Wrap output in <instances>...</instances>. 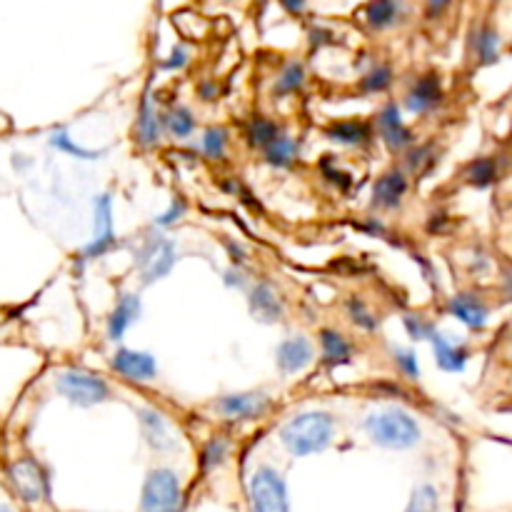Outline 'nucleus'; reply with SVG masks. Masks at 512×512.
Instances as JSON below:
<instances>
[{
  "label": "nucleus",
  "instance_id": "f03ea898",
  "mask_svg": "<svg viewBox=\"0 0 512 512\" xmlns=\"http://www.w3.org/2000/svg\"><path fill=\"white\" fill-rule=\"evenodd\" d=\"M363 430L370 443L385 450H395V453H410L423 443V428L403 408H385L370 413L365 418Z\"/></svg>",
  "mask_w": 512,
  "mask_h": 512
},
{
  "label": "nucleus",
  "instance_id": "1a4fd4ad",
  "mask_svg": "<svg viewBox=\"0 0 512 512\" xmlns=\"http://www.w3.org/2000/svg\"><path fill=\"white\" fill-rule=\"evenodd\" d=\"M110 365H113L115 373L123 375L125 380H133V383H150L158 375V363H155L153 355L138 353V350H115Z\"/></svg>",
  "mask_w": 512,
  "mask_h": 512
},
{
  "label": "nucleus",
  "instance_id": "2eb2a0df",
  "mask_svg": "<svg viewBox=\"0 0 512 512\" xmlns=\"http://www.w3.org/2000/svg\"><path fill=\"white\" fill-rule=\"evenodd\" d=\"M248 305H250V313H253V318L260 320V323H268V325L278 323L285 313L283 303H280V298L275 295V290L270 288L268 283H260L250 290Z\"/></svg>",
  "mask_w": 512,
  "mask_h": 512
},
{
  "label": "nucleus",
  "instance_id": "7ed1b4c3",
  "mask_svg": "<svg viewBox=\"0 0 512 512\" xmlns=\"http://www.w3.org/2000/svg\"><path fill=\"white\" fill-rule=\"evenodd\" d=\"M10 485L25 505H43L50 500V473L35 458H20L8 468Z\"/></svg>",
  "mask_w": 512,
  "mask_h": 512
},
{
  "label": "nucleus",
  "instance_id": "aec40b11",
  "mask_svg": "<svg viewBox=\"0 0 512 512\" xmlns=\"http://www.w3.org/2000/svg\"><path fill=\"white\" fill-rule=\"evenodd\" d=\"M135 140H138L143 148H150L160 140V118L155 113V108L150 105V100H143V108H140L138 125H135Z\"/></svg>",
  "mask_w": 512,
  "mask_h": 512
},
{
  "label": "nucleus",
  "instance_id": "412c9836",
  "mask_svg": "<svg viewBox=\"0 0 512 512\" xmlns=\"http://www.w3.org/2000/svg\"><path fill=\"white\" fill-rule=\"evenodd\" d=\"M295 158H298V143L285 133H280L278 138L265 148V163L273 165V168H290Z\"/></svg>",
  "mask_w": 512,
  "mask_h": 512
},
{
  "label": "nucleus",
  "instance_id": "473e14b6",
  "mask_svg": "<svg viewBox=\"0 0 512 512\" xmlns=\"http://www.w3.org/2000/svg\"><path fill=\"white\" fill-rule=\"evenodd\" d=\"M405 328H408L410 338L413 340H428L430 333L435 330V325L430 320L420 318V315H405Z\"/></svg>",
  "mask_w": 512,
  "mask_h": 512
},
{
  "label": "nucleus",
  "instance_id": "20e7f679",
  "mask_svg": "<svg viewBox=\"0 0 512 512\" xmlns=\"http://www.w3.org/2000/svg\"><path fill=\"white\" fill-rule=\"evenodd\" d=\"M55 390L78 408H90L110 400V388L103 378L88 373V370H65L55 380Z\"/></svg>",
  "mask_w": 512,
  "mask_h": 512
},
{
  "label": "nucleus",
  "instance_id": "cd10ccee",
  "mask_svg": "<svg viewBox=\"0 0 512 512\" xmlns=\"http://www.w3.org/2000/svg\"><path fill=\"white\" fill-rule=\"evenodd\" d=\"M165 128L170 130L173 138H188V135L195 130L193 113H190L188 108H183V105H178V108H173L168 115H165Z\"/></svg>",
  "mask_w": 512,
  "mask_h": 512
},
{
  "label": "nucleus",
  "instance_id": "6e6552de",
  "mask_svg": "<svg viewBox=\"0 0 512 512\" xmlns=\"http://www.w3.org/2000/svg\"><path fill=\"white\" fill-rule=\"evenodd\" d=\"M220 418L225 420H255L270 410V398L265 393H233L215 403Z\"/></svg>",
  "mask_w": 512,
  "mask_h": 512
},
{
  "label": "nucleus",
  "instance_id": "72a5a7b5",
  "mask_svg": "<svg viewBox=\"0 0 512 512\" xmlns=\"http://www.w3.org/2000/svg\"><path fill=\"white\" fill-rule=\"evenodd\" d=\"M408 163H410V170H413V173H423V170H428L430 165L435 163L433 145H423V148L413 150V153H410Z\"/></svg>",
  "mask_w": 512,
  "mask_h": 512
},
{
  "label": "nucleus",
  "instance_id": "423d86ee",
  "mask_svg": "<svg viewBox=\"0 0 512 512\" xmlns=\"http://www.w3.org/2000/svg\"><path fill=\"white\" fill-rule=\"evenodd\" d=\"M115 248V230H113V198L108 193H103L100 198H95V233L93 240L83 248L80 258L83 260H95L103 258L108 250Z\"/></svg>",
  "mask_w": 512,
  "mask_h": 512
},
{
  "label": "nucleus",
  "instance_id": "dca6fc26",
  "mask_svg": "<svg viewBox=\"0 0 512 512\" xmlns=\"http://www.w3.org/2000/svg\"><path fill=\"white\" fill-rule=\"evenodd\" d=\"M140 318V298L133 293H123L115 303L113 313L108 318V340H120L125 330Z\"/></svg>",
  "mask_w": 512,
  "mask_h": 512
},
{
  "label": "nucleus",
  "instance_id": "393cba45",
  "mask_svg": "<svg viewBox=\"0 0 512 512\" xmlns=\"http://www.w3.org/2000/svg\"><path fill=\"white\" fill-rule=\"evenodd\" d=\"M278 135H280L278 125H275L273 120L263 118V115L250 120L248 130H245V138H248V143L253 145V148H268Z\"/></svg>",
  "mask_w": 512,
  "mask_h": 512
},
{
  "label": "nucleus",
  "instance_id": "39448f33",
  "mask_svg": "<svg viewBox=\"0 0 512 512\" xmlns=\"http://www.w3.org/2000/svg\"><path fill=\"white\" fill-rule=\"evenodd\" d=\"M175 260H178L175 243L165 235H148L138 253H135V265H138L143 285H153L155 280L165 278L173 270Z\"/></svg>",
  "mask_w": 512,
  "mask_h": 512
},
{
  "label": "nucleus",
  "instance_id": "f3484780",
  "mask_svg": "<svg viewBox=\"0 0 512 512\" xmlns=\"http://www.w3.org/2000/svg\"><path fill=\"white\" fill-rule=\"evenodd\" d=\"M405 190H408V178L400 170H388L378 178L373 188V203L378 208H398L403 200Z\"/></svg>",
  "mask_w": 512,
  "mask_h": 512
},
{
  "label": "nucleus",
  "instance_id": "c756f323",
  "mask_svg": "<svg viewBox=\"0 0 512 512\" xmlns=\"http://www.w3.org/2000/svg\"><path fill=\"white\" fill-rule=\"evenodd\" d=\"M203 153L208 158H223L225 145H228V130L225 128H210L208 133L203 135Z\"/></svg>",
  "mask_w": 512,
  "mask_h": 512
},
{
  "label": "nucleus",
  "instance_id": "f704fd0d",
  "mask_svg": "<svg viewBox=\"0 0 512 512\" xmlns=\"http://www.w3.org/2000/svg\"><path fill=\"white\" fill-rule=\"evenodd\" d=\"M185 210H188V203H185L183 198L173 200V205H170V208L165 210V213H160L158 218H155V225H158V228H168V225L178 223V220L183 218Z\"/></svg>",
  "mask_w": 512,
  "mask_h": 512
},
{
  "label": "nucleus",
  "instance_id": "2f4dec72",
  "mask_svg": "<svg viewBox=\"0 0 512 512\" xmlns=\"http://www.w3.org/2000/svg\"><path fill=\"white\" fill-rule=\"evenodd\" d=\"M348 313H350V320H353V323L358 325V328H363V330H375V328H378V320H375V315L370 313L368 308H365L363 300H358V298L350 300V303H348Z\"/></svg>",
  "mask_w": 512,
  "mask_h": 512
},
{
  "label": "nucleus",
  "instance_id": "c85d7f7f",
  "mask_svg": "<svg viewBox=\"0 0 512 512\" xmlns=\"http://www.w3.org/2000/svg\"><path fill=\"white\" fill-rule=\"evenodd\" d=\"M390 83H393V70L388 65H378L368 75H363L360 88H363V93H383L390 88Z\"/></svg>",
  "mask_w": 512,
  "mask_h": 512
},
{
  "label": "nucleus",
  "instance_id": "b1692460",
  "mask_svg": "<svg viewBox=\"0 0 512 512\" xmlns=\"http://www.w3.org/2000/svg\"><path fill=\"white\" fill-rule=\"evenodd\" d=\"M498 175L500 168L495 158H478L468 165V170H465V178H468V183L475 185V188H488V185H493L495 180H498Z\"/></svg>",
  "mask_w": 512,
  "mask_h": 512
},
{
  "label": "nucleus",
  "instance_id": "a211bd4d",
  "mask_svg": "<svg viewBox=\"0 0 512 512\" xmlns=\"http://www.w3.org/2000/svg\"><path fill=\"white\" fill-rule=\"evenodd\" d=\"M328 138L343 145H365L373 138V128L365 120H340V123L330 125Z\"/></svg>",
  "mask_w": 512,
  "mask_h": 512
},
{
  "label": "nucleus",
  "instance_id": "f8f14e48",
  "mask_svg": "<svg viewBox=\"0 0 512 512\" xmlns=\"http://www.w3.org/2000/svg\"><path fill=\"white\" fill-rule=\"evenodd\" d=\"M448 313L473 330H483L485 323H488V318H490L488 305H485L475 293L453 295L448 303Z\"/></svg>",
  "mask_w": 512,
  "mask_h": 512
},
{
  "label": "nucleus",
  "instance_id": "7c9ffc66",
  "mask_svg": "<svg viewBox=\"0 0 512 512\" xmlns=\"http://www.w3.org/2000/svg\"><path fill=\"white\" fill-rule=\"evenodd\" d=\"M393 360L395 365H398L400 373L405 375V378H420V365H418V355L413 353V350L408 348H395L393 350Z\"/></svg>",
  "mask_w": 512,
  "mask_h": 512
},
{
  "label": "nucleus",
  "instance_id": "bb28decb",
  "mask_svg": "<svg viewBox=\"0 0 512 512\" xmlns=\"http://www.w3.org/2000/svg\"><path fill=\"white\" fill-rule=\"evenodd\" d=\"M50 145H53L55 150H60V153H68V155H73V158H80V160H98L105 155V150H85V148H80V145H75L73 138H70L65 130H55V133L50 135Z\"/></svg>",
  "mask_w": 512,
  "mask_h": 512
},
{
  "label": "nucleus",
  "instance_id": "9d476101",
  "mask_svg": "<svg viewBox=\"0 0 512 512\" xmlns=\"http://www.w3.org/2000/svg\"><path fill=\"white\" fill-rule=\"evenodd\" d=\"M313 360H315V350L313 345H310V340L303 338V335H295V338L283 340V343L278 345V353H275V363H278V370L283 375L303 373Z\"/></svg>",
  "mask_w": 512,
  "mask_h": 512
},
{
  "label": "nucleus",
  "instance_id": "0eeeda50",
  "mask_svg": "<svg viewBox=\"0 0 512 512\" xmlns=\"http://www.w3.org/2000/svg\"><path fill=\"white\" fill-rule=\"evenodd\" d=\"M138 423H140V435H143V443L148 445L153 453L158 455H168L178 448V438L170 433V425L158 410L153 408H140L138 413Z\"/></svg>",
  "mask_w": 512,
  "mask_h": 512
},
{
  "label": "nucleus",
  "instance_id": "4c0bfd02",
  "mask_svg": "<svg viewBox=\"0 0 512 512\" xmlns=\"http://www.w3.org/2000/svg\"><path fill=\"white\" fill-rule=\"evenodd\" d=\"M448 3L450 0H428V13L435 18V15H440L445 8H448Z\"/></svg>",
  "mask_w": 512,
  "mask_h": 512
},
{
  "label": "nucleus",
  "instance_id": "4be33fe9",
  "mask_svg": "<svg viewBox=\"0 0 512 512\" xmlns=\"http://www.w3.org/2000/svg\"><path fill=\"white\" fill-rule=\"evenodd\" d=\"M400 15V3L398 0H370L368 8H365V18L368 25L375 30H383L388 25H393Z\"/></svg>",
  "mask_w": 512,
  "mask_h": 512
},
{
  "label": "nucleus",
  "instance_id": "ea45409f",
  "mask_svg": "<svg viewBox=\"0 0 512 512\" xmlns=\"http://www.w3.org/2000/svg\"><path fill=\"white\" fill-rule=\"evenodd\" d=\"M505 288H508V295H510V300H512V270L508 273V278H505Z\"/></svg>",
  "mask_w": 512,
  "mask_h": 512
},
{
  "label": "nucleus",
  "instance_id": "f257e3e1",
  "mask_svg": "<svg viewBox=\"0 0 512 512\" xmlns=\"http://www.w3.org/2000/svg\"><path fill=\"white\" fill-rule=\"evenodd\" d=\"M335 443V418L325 410H308L280 428V445L293 460L320 455Z\"/></svg>",
  "mask_w": 512,
  "mask_h": 512
},
{
  "label": "nucleus",
  "instance_id": "c9c22d12",
  "mask_svg": "<svg viewBox=\"0 0 512 512\" xmlns=\"http://www.w3.org/2000/svg\"><path fill=\"white\" fill-rule=\"evenodd\" d=\"M188 58H190L188 50H185L183 45H175L173 53H170V58L163 63V68L165 70H180V68H185V65H188Z\"/></svg>",
  "mask_w": 512,
  "mask_h": 512
},
{
  "label": "nucleus",
  "instance_id": "e433bc0d",
  "mask_svg": "<svg viewBox=\"0 0 512 512\" xmlns=\"http://www.w3.org/2000/svg\"><path fill=\"white\" fill-rule=\"evenodd\" d=\"M280 5L293 15H300L305 10V0H280Z\"/></svg>",
  "mask_w": 512,
  "mask_h": 512
},
{
  "label": "nucleus",
  "instance_id": "58836bf2",
  "mask_svg": "<svg viewBox=\"0 0 512 512\" xmlns=\"http://www.w3.org/2000/svg\"><path fill=\"white\" fill-rule=\"evenodd\" d=\"M228 248L233 250V260H238V263H243V260H245V250L240 248V245H238V248H235L233 243H228Z\"/></svg>",
  "mask_w": 512,
  "mask_h": 512
},
{
  "label": "nucleus",
  "instance_id": "5701e85b",
  "mask_svg": "<svg viewBox=\"0 0 512 512\" xmlns=\"http://www.w3.org/2000/svg\"><path fill=\"white\" fill-rule=\"evenodd\" d=\"M498 48H500V38L493 28H480L478 33L473 35V53L480 65L495 63L500 55Z\"/></svg>",
  "mask_w": 512,
  "mask_h": 512
},
{
  "label": "nucleus",
  "instance_id": "9b49d317",
  "mask_svg": "<svg viewBox=\"0 0 512 512\" xmlns=\"http://www.w3.org/2000/svg\"><path fill=\"white\" fill-rule=\"evenodd\" d=\"M440 103H443V80L435 73L423 75V78L410 88L408 98H405V105H408L410 113L415 115L428 113V110H433L435 105Z\"/></svg>",
  "mask_w": 512,
  "mask_h": 512
},
{
  "label": "nucleus",
  "instance_id": "a19ab883",
  "mask_svg": "<svg viewBox=\"0 0 512 512\" xmlns=\"http://www.w3.org/2000/svg\"><path fill=\"white\" fill-rule=\"evenodd\" d=\"M0 512H15L13 508H10V505H5V503H0Z\"/></svg>",
  "mask_w": 512,
  "mask_h": 512
},
{
  "label": "nucleus",
  "instance_id": "6ab92c4d",
  "mask_svg": "<svg viewBox=\"0 0 512 512\" xmlns=\"http://www.w3.org/2000/svg\"><path fill=\"white\" fill-rule=\"evenodd\" d=\"M320 348H323V360L330 368L350 363V358H353V348L338 330H323L320 333Z\"/></svg>",
  "mask_w": 512,
  "mask_h": 512
},
{
  "label": "nucleus",
  "instance_id": "4468645a",
  "mask_svg": "<svg viewBox=\"0 0 512 512\" xmlns=\"http://www.w3.org/2000/svg\"><path fill=\"white\" fill-rule=\"evenodd\" d=\"M430 343H433V350H435V363H438L440 370H445V373H463L465 365H468V348H463V345H455L453 340L445 338L440 330H433L430 333Z\"/></svg>",
  "mask_w": 512,
  "mask_h": 512
},
{
  "label": "nucleus",
  "instance_id": "a878e982",
  "mask_svg": "<svg viewBox=\"0 0 512 512\" xmlns=\"http://www.w3.org/2000/svg\"><path fill=\"white\" fill-rule=\"evenodd\" d=\"M305 83V68L303 63H298V60H293V63L285 65L283 73L278 75V80H275V98H285V95L295 93V90L303 88Z\"/></svg>",
  "mask_w": 512,
  "mask_h": 512
},
{
  "label": "nucleus",
  "instance_id": "ddd939ff",
  "mask_svg": "<svg viewBox=\"0 0 512 512\" xmlns=\"http://www.w3.org/2000/svg\"><path fill=\"white\" fill-rule=\"evenodd\" d=\"M378 130H380V138L388 143V148L393 150H403L413 143V133H410L408 125L403 123L400 118V110L395 103H388L378 115Z\"/></svg>",
  "mask_w": 512,
  "mask_h": 512
}]
</instances>
